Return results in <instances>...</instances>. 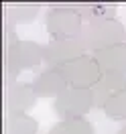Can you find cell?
I'll list each match as a JSON object with an SVG mask.
<instances>
[{
    "mask_svg": "<svg viewBox=\"0 0 126 134\" xmlns=\"http://www.w3.org/2000/svg\"><path fill=\"white\" fill-rule=\"evenodd\" d=\"M53 108H55V114L61 120L85 118L94 110V93H92V90L67 87L59 98H55Z\"/></svg>",
    "mask_w": 126,
    "mask_h": 134,
    "instance_id": "5b68a950",
    "label": "cell"
},
{
    "mask_svg": "<svg viewBox=\"0 0 126 134\" xmlns=\"http://www.w3.org/2000/svg\"><path fill=\"white\" fill-rule=\"evenodd\" d=\"M79 41L84 47L92 53L104 51L108 47L126 43V26L118 18H108V20H98V23H85L84 31L79 35Z\"/></svg>",
    "mask_w": 126,
    "mask_h": 134,
    "instance_id": "7a4b0ae2",
    "label": "cell"
},
{
    "mask_svg": "<svg viewBox=\"0 0 126 134\" xmlns=\"http://www.w3.org/2000/svg\"><path fill=\"white\" fill-rule=\"evenodd\" d=\"M39 122L31 114H14L4 118L2 134H37Z\"/></svg>",
    "mask_w": 126,
    "mask_h": 134,
    "instance_id": "4fadbf2b",
    "label": "cell"
},
{
    "mask_svg": "<svg viewBox=\"0 0 126 134\" xmlns=\"http://www.w3.org/2000/svg\"><path fill=\"white\" fill-rule=\"evenodd\" d=\"M47 134H63V132L59 130L57 126H53V128H51V130H49V132H47Z\"/></svg>",
    "mask_w": 126,
    "mask_h": 134,
    "instance_id": "e0dca14e",
    "label": "cell"
},
{
    "mask_svg": "<svg viewBox=\"0 0 126 134\" xmlns=\"http://www.w3.org/2000/svg\"><path fill=\"white\" fill-rule=\"evenodd\" d=\"M59 69L63 71L69 87H75V90H92L94 85L100 81V77L104 75L92 53H85L79 59L59 67Z\"/></svg>",
    "mask_w": 126,
    "mask_h": 134,
    "instance_id": "277c9868",
    "label": "cell"
},
{
    "mask_svg": "<svg viewBox=\"0 0 126 134\" xmlns=\"http://www.w3.org/2000/svg\"><path fill=\"white\" fill-rule=\"evenodd\" d=\"M126 90V75L120 73H104L100 77V81L92 87L94 93V108L104 110L112 98H116L118 93H122Z\"/></svg>",
    "mask_w": 126,
    "mask_h": 134,
    "instance_id": "9c48e42d",
    "label": "cell"
},
{
    "mask_svg": "<svg viewBox=\"0 0 126 134\" xmlns=\"http://www.w3.org/2000/svg\"><path fill=\"white\" fill-rule=\"evenodd\" d=\"M37 98H59L69 87L63 71L57 67H45L33 81Z\"/></svg>",
    "mask_w": 126,
    "mask_h": 134,
    "instance_id": "ba28073f",
    "label": "cell"
},
{
    "mask_svg": "<svg viewBox=\"0 0 126 134\" xmlns=\"http://www.w3.org/2000/svg\"><path fill=\"white\" fill-rule=\"evenodd\" d=\"M104 114L114 122H126V90L106 104Z\"/></svg>",
    "mask_w": 126,
    "mask_h": 134,
    "instance_id": "9a60e30c",
    "label": "cell"
},
{
    "mask_svg": "<svg viewBox=\"0 0 126 134\" xmlns=\"http://www.w3.org/2000/svg\"><path fill=\"white\" fill-rule=\"evenodd\" d=\"M84 18L71 4H55L45 12V31L51 41L79 39L84 31Z\"/></svg>",
    "mask_w": 126,
    "mask_h": 134,
    "instance_id": "3957f363",
    "label": "cell"
},
{
    "mask_svg": "<svg viewBox=\"0 0 126 134\" xmlns=\"http://www.w3.org/2000/svg\"><path fill=\"white\" fill-rule=\"evenodd\" d=\"M37 93H35L33 83H25V81H17L4 87V96H2V104H4V112L6 116H14V114H29V110L35 108L37 104Z\"/></svg>",
    "mask_w": 126,
    "mask_h": 134,
    "instance_id": "8992f818",
    "label": "cell"
},
{
    "mask_svg": "<svg viewBox=\"0 0 126 134\" xmlns=\"http://www.w3.org/2000/svg\"><path fill=\"white\" fill-rule=\"evenodd\" d=\"M63 134H96L94 124L87 118H75V120H61L55 124Z\"/></svg>",
    "mask_w": 126,
    "mask_h": 134,
    "instance_id": "5bb4252c",
    "label": "cell"
},
{
    "mask_svg": "<svg viewBox=\"0 0 126 134\" xmlns=\"http://www.w3.org/2000/svg\"><path fill=\"white\" fill-rule=\"evenodd\" d=\"M41 4L33 2H8L2 6V20L4 25L18 26V25H31L39 16Z\"/></svg>",
    "mask_w": 126,
    "mask_h": 134,
    "instance_id": "30bf717a",
    "label": "cell"
},
{
    "mask_svg": "<svg viewBox=\"0 0 126 134\" xmlns=\"http://www.w3.org/2000/svg\"><path fill=\"white\" fill-rule=\"evenodd\" d=\"M2 55H4L2 73H4V87H6L10 83H17L20 71L35 69L41 63H45V45L37 41H18Z\"/></svg>",
    "mask_w": 126,
    "mask_h": 134,
    "instance_id": "6da1fadb",
    "label": "cell"
},
{
    "mask_svg": "<svg viewBox=\"0 0 126 134\" xmlns=\"http://www.w3.org/2000/svg\"><path fill=\"white\" fill-rule=\"evenodd\" d=\"M87 49L79 39H61V41H51L45 45V65L47 67H63L85 55Z\"/></svg>",
    "mask_w": 126,
    "mask_h": 134,
    "instance_id": "52a82bcc",
    "label": "cell"
},
{
    "mask_svg": "<svg viewBox=\"0 0 126 134\" xmlns=\"http://www.w3.org/2000/svg\"><path fill=\"white\" fill-rule=\"evenodd\" d=\"M20 41L17 35V29L10 25H2V53H6L10 47H14Z\"/></svg>",
    "mask_w": 126,
    "mask_h": 134,
    "instance_id": "2e32d148",
    "label": "cell"
},
{
    "mask_svg": "<svg viewBox=\"0 0 126 134\" xmlns=\"http://www.w3.org/2000/svg\"><path fill=\"white\" fill-rule=\"evenodd\" d=\"M71 6L81 14L84 23H98V20L116 18L118 12V4H112V2H79V4H71Z\"/></svg>",
    "mask_w": 126,
    "mask_h": 134,
    "instance_id": "7c38bea8",
    "label": "cell"
},
{
    "mask_svg": "<svg viewBox=\"0 0 126 134\" xmlns=\"http://www.w3.org/2000/svg\"><path fill=\"white\" fill-rule=\"evenodd\" d=\"M92 55L96 57L102 73H120V75H126V43L108 47V49L92 53Z\"/></svg>",
    "mask_w": 126,
    "mask_h": 134,
    "instance_id": "8fae6325",
    "label": "cell"
},
{
    "mask_svg": "<svg viewBox=\"0 0 126 134\" xmlns=\"http://www.w3.org/2000/svg\"><path fill=\"white\" fill-rule=\"evenodd\" d=\"M120 134H126V122L122 124V128H120Z\"/></svg>",
    "mask_w": 126,
    "mask_h": 134,
    "instance_id": "ac0fdd59",
    "label": "cell"
}]
</instances>
